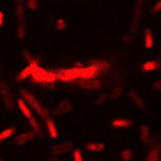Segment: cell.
I'll list each match as a JSON object with an SVG mask.
<instances>
[{
	"instance_id": "6da1fadb",
	"label": "cell",
	"mask_w": 161,
	"mask_h": 161,
	"mask_svg": "<svg viewBox=\"0 0 161 161\" xmlns=\"http://www.w3.org/2000/svg\"><path fill=\"white\" fill-rule=\"evenodd\" d=\"M20 96H22V99L25 102H26L28 105L31 106V109L34 110L35 113H36V116L38 118H41V119H48L49 118V112H48V109H47V106H44L41 103V102L38 100V97L35 96L34 93H31L29 90H26V89H22L20 92Z\"/></svg>"
},
{
	"instance_id": "7a4b0ae2",
	"label": "cell",
	"mask_w": 161,
	"mask_h": 161,
	"mask_svg": "<svg viewBox=\"0 0 161 161\" xmlns=\"http://www.w3.org/2000/svg\"><path fill=\"white\" fill-rule=\"evenodd\" d=\"M31 77H32L34 83H36V84H42V86H48V84L55 83L57 80H58L55 71L45 70V68L39 67V65H36V67L34 68V71H32Z\"/></svg>"
},
{
	"instance_id": "3957f363",
	"label": "cell",
	"mask_w": 161,
	"mask_h": 161,
	"mask_svg": "<svg viewBox=\"0 0 161 161\" xmlns=\"http://www.w3.org/2000/svg\"><path fill=\"white\" fill-rule=\"evenodd\" d=\"M15 9H16V20H18L16 36H18V39L22 41L26 36V22H25V6H23V0H16Z\"/></svg>"
},
{
	"instance_id": "277c9868",
	"label": "cell",
	"mask_w": 161,
	"mask_h": 161,
	"mask_svg": "<svg viewBox=\"0 0 161 161\" xmlns=\"http://www.w3.org/2000/svg\"><path fill=\"white\" fill-rule=\"evenodd\" d=\"M144 8H145V0H135L134 6H132V12L129 16V31L131 34L136 32L138 25L142 19V13H144Z\"/></svg>"
},
{
	"instance_id": "5b68a950",
	"label": "cell",
	"mask_w": 161,
	"mask_h": 161,
	"mask_svg": "<svg viewBox=\"0 0 161 161\" xmlns=\"http://www.w3.org/2000/svg\"><path fill=\"white\" fill-rule=\"evenodd\" d=\"M0 100L4 103V106L12 110L13 109V94H12L10 87L4 80H0Z\"/></svg>"
},
{
	"instance_id": "8992f818",
	"label": "cell",
	"mask_w": 161,
	"mask_h": 161,
	"mask_svg": "<svg viewBox=\"0 0 161 161\" xmlns=\"http://www.w3.org/2000/svg\"><path fill=\"white\" fill-rule=\"evenodd\" d=\"M128 97H129V100L134 103V106L136 109H139V110H145L147 109V102L144 100V97L136 90H134V89L128 90Z\"/></svg>"
},
{
	"instance_id": "52a82bcc",
	"label": "cell",
	"mask_w": 161,
	"mask_h": 161,
	"mask_svg": "<svg viewBox=\"0 0 161 161\" xmlns=\"http://www.w3.org/2000/svg\"><path fill=\"white\" fill-rule=\"evenodd\" d=\"M77 81H79V86L81 89L86 90H100L103 87V83L97 79H80Z\"/></svg>"
},
{
	"instance_id": "ba28073f",
	"label": "cell",
	"mask_w": 161,
	"mask_h": 161,
	"mask_svg": "<svg viewBox=\"0 0 161 161\" xmlns=\"http://www.w3.org/2000/svg\"><path fill=\"white\" fill-rule=\"evenodd\" d=\"M71 109H73L71 100H68V99H63V100L58 102L57 106L54 108V115H55V116H63V115H65V113L70 112Z\"/></svg>"
},
{
	"instance_id": "9c48e42d",
	"label": "cell",
	"mask_w": 161,
	"mask_h": 161,
	"mask_svg": "<svg viewBox=\"0 0 161 161\" xmlns=\"http://www.w3.org/2000/svg\"><path fill=\"white\" fill-rule=\"evenodd\" d=\"M74 150L71 141H65V142H60V144H55V145L51 148V153L54 155H63V154H67L70 151Z\"/></svg>"
},
{
	"instance_id": "30bf717a",
	"label": "cell",
	"mask_w": 161,
	"mask_h": 161,
	"mask_svg": "<svg viewBox=\"0 0 161 161\" xmlns=\"http://www.w3.org/2000/svg\"><path fill=\"white\" fill-rule=\"evenodd\" d=\"M35 136H36V134L34 131H28V132H23V134L18 135L13 142H15V145H23V144H28L29 141H32Z\"/></svg>"
},
{
	"instance_id": "8fae6325",
	"label": "cell",
	"mask_w": 161,
	"mask_h": 161,
	"mask_svg": "<svg viewBox=\"0 0 161 161\" xmlns=\"http://www.w3.org/2000/svg\"><path fill=\"white\" fill-rule=\"evenodd\" d=\"M16 105H18L19 110H20V113H22L25 118H28V119H31V118L34 116V112H32V109L29 108V105H28L26 102L23 100L22 97L18 99V102H16Z\"/></svg>"
},
{
	"instance_id": "7c38bea8",
	"label": "cell",
	"mask_w": 161,
	"mask_h": 161,
	"mask_svg": "<svg viewBox=\"0 0 161 161\" xmlns=\"http://www.w3.org/2000/svg\"><path fill=\"white\" fill-rule=\"evenodd\" d=\"M118 79H119L118 80V83L115 81V86H113L112 92H110V99H112V100L119 99L120 96H122V92H124V84H122V77H120V74H119Z\"/></svg>"
},
{
	"instance_id": "4fadbf2b",
	"label": "cell",
	"mask_w": 161,
	"mask_h": 161,
	"mask_svg": "<svg viewBox=\"0 0 161 161\" xmlns=\"http://www.w3.org/2000/svg\"><path fill=\"white\" fill-rule=\"evenodd\" d=\"M35 67H36V65H34V64H28L23 70H20V71L18 73V75H16V81L20 83V81H23V80H26L28 77H31V74H32V71H34Z\"/></svg>"
},
{
	"instance_id": "5bb4252c",
	"label": "cell",
	"mask_w": 161,
	"mask_h": 161,
	"mask_svg": "<svg viewBox=\"0 0 161 161\" xmlns=\"http://www.w3.org/2000/svg\"><path fill=\"white\" fill-rule=\"evenodd\" d=\"M144 45H145L147 49L154 48V32L151 28L144 29Z\"/></svg>"
},
{
	"instance_id": "9a60e30c",
	"label": "cell",
	"mask_w": 161,
	"mask_h": 161,
	"mask_svg": "<svg viewBox=\"0 0 161 161\" xmlns=\"http://www.w3.org/2000/svg\"><path fill=\"white\" fill-rule=\"evenodd\" d=\"M110 125H112V128H116V129H119V128H129L132 126V120L126 119V118H115L110 122Z\"/></svg>"
},
{
	"instance_id": "2e32d148",
	"label": "cell",
	"mask_w": 161,
	"mask_h": 161,
	"mask_svg": "<svg viewBox=\"0 0 161 161\" xmlns=\"http://www.w3.org/2000/svg\"><path fill=\"white\" fill-rule=\"evenodd\" d=\"M139 138L142 141V144H148L151 139V131L147 125H141L139 126Z\"/></svg>"
},
{
	"instance_id": "e0dca14e",
	"label": "cell",
	"mask_w": 161,
	"mask_h": 161,
	"mask_svg": "<svg viewBox=\"0 0 161 161\" xmlns=\"http://www.w3.org/2000/svg\"><path fill=\"white\" fill-rule=\"evenodd\" d=\"M47 132H48V135L53 139L58 138V129H57V126H55V122H54L51 118L47 119Z\"/></svg>"
},
{
	"instance_id": "ac0fdd59",
	"label": "cell",
	"mask_w": 161,
	"mask_h": 161,
	"mask_svg": "<svg viewBox=\"0 0 161 161\" xmlns=\"http://www.w3.org/2000/svg\"><path fill=\"white\" fill-rule=\"evenodd\" d=\"M160 157H161V150L160 147H154L148 151L145 157V161H160Z\"/></svg>"
},
{
	"instance_id": "d6986e66",
	"label": "cell",
	"mask_w": 161,
	"mask_h": 161,
	"mask_svg": "<svg viewBox=\"0 0 161 161\" xmlns=\"http://www.w3.org/2000/svg\"><path fill=\"white\" fill-rule=\"evenodd\" d=\"M22 57H23V60L26 61L28 64H34V65H39V60H38V58L34 55V54L31 53L29 49H23V51H22Z\"/></svg>"
},
{
	"instance_id": "ffe728a7",
	"label": "cell",
	"mask_w": 161,
	"mask_h": 161,
	"mask_svg": "<svg viewBox=\"0 0 161 161\" xmlns=\"http://www.w3.org/2000/svg\"><path fill=\"white\" fill-rule=\"evenodd\" d=\"M29 125H31V128H32V131L36 134V136H41L42 135V126H41V124H39V119L35 118V116H32L29 119Z\"/></svg>"
},
{
	"instance_id": "44dd1931",
	"label": "cell",
	"mask_w": 161,
	"mask_h": 161,
	"mask_svg": "<svg viewBox=\"0 0 161 161\" xmlns=\"http://www.w3.org/2000/svg\"><path fill=\"white\" fill-rule=\"evenodd\" d=\"M141 68H142V71H145V73L155 71L157 68H160V63L155 60H150V61H147V63H144Z\"/></svg>"
},
{
	"instance_id": "7402d4cb",
	"label": "cell",
	"mask_w": 161,
	"mask_h": 161,
	"mask_svg": "<svg viewBox=\"0 0 161 161\" xmlns=\"http://www.w3.org/2000/svg\"><path fill=\"white\" fill-rule=\"evenodd\" d=\"M86 150L89 153H100V151L105 150V144L102 142H89L86 144Z\"/></svg>"
},
{
	"instance_id": "603a6c76",
	"label": "cell",
	"mask_w": 161,
	"mask_h": 161,
	"mask_svg": "<svg viewBox=\"0 0 161 161\" xmlns=\"http://www.w3.org/2000/svg\"><path fill=\"white\" fill-rule=\"evenodd\" d=\"M16 132V126H10V128H6V129H3V131H0V144L3 142L4 139L10 138L12 135Z\"/></svg>"
},
{
	"instance_id": "cb8c5ba5",
	"label": "cell",
	"mask_w": 161,
	"mask_h": 161,
	"mask_svg": "<svg viewBox=\"0 0 161 161\" xmlns=\"http://www.w3.org/2000/svg\"><path fill=\"white\" fill-rule=\"evenodd\" d=\"M120 158L124 161H131L134 158V153L132 150H122L120 151Z\"/></svg>"
},
{
	"instance_id": "d4e9b609",
	"label": "cell",
	"mask_w": 161,
	"mask_h": 161,
	"mask_svg": "<svg viewBox=\"0 0 161 161\" xmlns=\"http://www.w3.org/2000/svg\"><path fill=\"white\" fill-rule=\"evenodd\" d=\"M55 28L58 31H64L65 28H67V20L64 18H60V19H57V22H55Z\"/></svg>"
},
{
	"instance_id": "484cf974",
	"label": "cell",
	"mask_w": 161,
	"mask_h": 161,
	"mask_svg": "<svg viewBox=\"0 0 161 161\" xmlns=\"http://www.w3.org/2000/svg\"><path fill=\"white\" fill-rule=\"evenodd\" d=\"M25 4H26V8H29L31 10H36L38 9V0H25Z\"/></svg>"
},
{
	"instance_id": "4316f807",
	"label": "cell",
	"mask_w": 161,
	"mask_h": 161,
	"mask_svg": "<svg viewBox=\"0 0 161 161\" xmlns=\"http://www.w3.org/2000/svg\"><path fill=\"white\" fill-rule=\"evenodd\" d=\"M160 12H161V0H157V2L153 4V8H151V13H153V15H157Z\"/></svg>"
},
{
	"instance_id": "83f0119b",
	"label": "cell",
	"mask_w": 161,
	"mask_h": 161,
	"mask_svg": "<svg viewBox=\"0 0 161 161\" xmlns=\"http://www.w3.org/2000/svg\"><path fill=\"white\" fill-rule=\"evenodd\" d=\"M73 160L74 161H84L83 160V155H81V151L74 148V150H73Z\"/></svg>"
},
{
	"instance_id": "f1b7e54d",
	"label": "cell",
	"mask_w": 161,
	"mask_h": 161,
	"mask_svg": "<svg viewBox=\"0 0 161 161\" xmlns=\"http://www.w3.org/2000/svg\"><path fill=\"white\" fill-rule=\"evenodd\" d=\"M151 89H153V92H155V93H160V92H161V79L155 80V81L153 83Z\"/></svg>"
},
{
	"instance_id": "f546056e",
	"label": "cell",
	"mask_w": 161,
	"mask_h": 161,
	"mask_svg": "<svg viewBox=\"0 0 161 161\" xmlns=\"http://www.w3.org/2000/svg\"><path fill=\"white\" fill-rule=\"evenodd\" d=\"M106 100H108V96H106V94H102L100 97L94 100V105H103Z\"/></svg>"
},
{
	"instance_id": "4dcf8cb0",
	"label": "cell",
	"mask_w": 161,
	"mask_h": 161,
	"mask_svg": "<svg viewBox=\"0 0 161 161\" xmlns=\"http://www.w3.org/2000/svg\"><path fill=\"white\" fill-rule=\"evenodd\" d=\"M132 39H134V36H132V34H128V35H125V36L122 38V42H124V44H131V42H132Z\"/></svg>"
},
{
	"instance_id": "1f68e13d",
	"label": "cell",
	"mask_w": 161,
	"mask_h": 161,
	"mask_svg": "<svg viewBox=\"0 0 161 161\" xmlns=\"http://www.w3.org/2000/svg\"><path fill=\"white\" fill-rule=\"evenodd\" d=\"M3 23H4V13L0 10V29L3 28Z\"/></svg>"
},
{
	"instance_id": "d6a6232c",
	"label": "cell",
	"mask_w": 161,
	"mask_h": 161,
	"mask_svg": "<svg viewBox=\"0 0 161 161\" xmlns=\"http://www.w3.org/2000/svg\"><path fill=\"white\" fill-rule=\"evenodd\" d=\"M160 150H161V145H160Z\"/></svg>"
},
{
	"instance_id": "836d02e7",
	"label": "cell",
	"mask_w": 161,
	"mask_h": 161,
	"mask_svg": "<svg viewBox=\"0 0 161 161\" xmlns=\"http://www.w3.org/2000/svg\"><path fill=\"white\" fill-rule=\"evenodd\" d=\"M0 161H2V158H0Z\"/></svg>"
}]
</instances>
